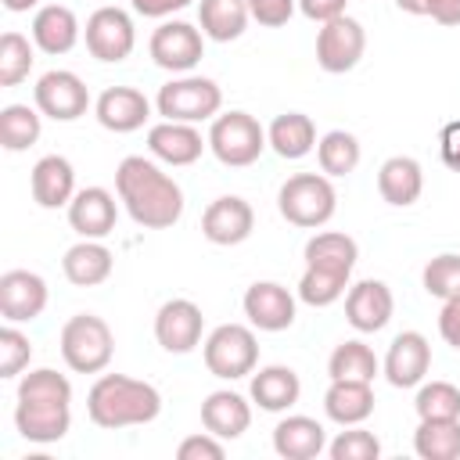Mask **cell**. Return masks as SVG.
<instances>
[{
  "instance_id": "1",
  "label": "cell",
  "mask_w": 460,
  "mask_h": 460,
  "mask_svg": "<svg viewBox=\"0 0 460 460\" xmlns=\"http://www.w3.org/2000/svg\"><path fill=\"white\" fill-rule=\"evenodd\" d=\"M115 190L129 212V219L144 230H169L183 216L180 183L144 155H129L115 169Z\"/></svg>"
},
{
  "instance_id": "2",
  "label": "cell",
  "mask_w": 460,
  "mask_h": 460,
  "mask_svg": "<svg viewBox=\"0 0 460 460\" xmlns=\"http://www.w3.org/2000/svg\"><path fill=\"white\" fill-rule=\"evenodd\" d=\"M86 413L97 428H133L151 424L162 413V392L151 381H137L126 374H101L86 395Z\"/></svg>"
},
{
  "instance_id": "3",
  "label": "cell",
  "mask_w": 460,
  "mask_h": 460,
  "mask_svg": "<svg viewBox=\"0 0 460 460\" xmlns=\"http://www.w3.org/2000/svg\"><path fill=\"white\" fill-rule=\"evenodd\" d=\"M277 208L291 226L316 230L334 216L338 194H334V187H331V180L323 172H295V176H288L280 183Z\"/></svg>"
},
{
  "instance_id": "4",
  "label": "cell",
  "mask_w": 460,
  "mask_h": 460,
  "mask_svg": "<svg viewBox=\"0 0 460 460\" xmlns=\"http://www.w3.org/2000/svg\"><path fill=\"white\" fill-rule=\"evenodd\" d=\"M61 359L75 374H101L115 356V334L111 327L93 313H75L61 327Z\"/></svg>"
},
{
  "instance_id": "5",
  "label": "cell",
  "mask_w": 460,
  "mask_h": 460,
  "mask_svg": "<svg viewBox=\"0 0 460 460\" xmlns=\"http://www.w3.org/2000/svg\"><path fill=\"white\" fill-rule=\"evenodd\" d=\"M270 147L266 140V129L259 126L255 115L248 111H226V115H216L212 126H208V151L230 165V169H244L252 162H259V155Z\"/></svg>"
},
{
  "instance_id": "6",
  "label": "cell",
  "mask_w": 460,
  "mask_h": 460,
  "mask_svg": "<svg viewBox=\"0 0 460 460\" xmlns=\"http://www.w3.org/2000/svg\"><path fill=\"white\" fill-rule=\"evenodd\" d=\"M155 108H158V115H165L172 122H205V119L219 115L223 90L208 75H183L158 90Z\"/></svg>"
},
{
  "instance_id": "7",
  "label": "cell",
  "mask_w": 460,
  "mask_h": 460,
  "mask_svg": "<svg viewBox=\"0 0 460 460\" xmlns=\"http://www.w3.org/2000/svg\"><path fill=\"white\" fill-rule=\"evenodd\" d=\"M259 363V341L255 331L244 323H219L208 338H205V367L208 374L223 377V381H237L248 377Z\"/></svg>"
},
{
  "instance_id": "8",
  "label": "cell",
  "mask_w": 460,
  "mask_h": 460,
  "mask_svg": "<svg viewBox=\"0 0 460 460\" xmlns=\"http://www.w3.org/2000/svg\"><path fill=\"white\" fill-rule=\"evenodd\" d=\"M32 101L40 108V115L54 119V122H75L79 115H86L90 108V90L86 83L68 72V68H50L36 79L32 86Z\"/></svg>"
},
{
  "instance_id": "9",
  "label": "cell",
  "mask_w": 460,
  "mask_h": 460,
  "mask_svg": "<svg viewBox=\"0 0 460 460\" xmlns=\"http://www.w3.org/2000/svg\"><path fill=\"white\" fill-rule=\"evenodd\" d=\"M133 47H137V29L122 7H97L86 18V50L97 61L119 65L133 54Z\"/></svg>"
},
{
  "instance_id": "10",
  "label": "cell",
  "mask_w": 460,
  "mask_h": 460,
  "mask_svg": "<svg viewBox=\"0 0 460 460\" xmlns=\"http://www.w3.org/2000/svg\"><path fill=\"white\" fill-rule=\"evenodd\" d=\"M363 50H367V29L349 14L323 22V29L316 32V65L331 75L356 68Z\"/></svg>"
},
{
  "instance_id": "11",
  "label": "cell",
  "mask_w": 460,
  "mask_h": 460,
  "mask_svg": "<svg viewBox=\"0 0 460 460\" xmlns=\"http://www.w3.org/2000/svg\"><path fill=\"white\" fill-rule=\"evenodd\" d=\"M151 61L165 72H190L205 58V32L190 22H162L151 32Z\"/></svg>"
},
{
  "instance_id": "12",
  "label": "cell",
  "mask_w": 460,
  "mask_h": 460,
  "mask_svg": "<svg viewBox=\"0 0 460 460\" xmlns=\"http://www.w3.org/2000/svg\"><path fill=\"white\" fill-rule=\"evenodd\" d=\"M201 331H205V316L190 298H169L155 313V341L172 356L194 352L201 345Z\"/></svg>"
},
{
  "instance_id": "13",
  "label": "cell",
  "mask_w": 460,
  "mask_h": 460,
  "mask_svg": "<svg viewBox=\"0 0 460 460\" xmlns=\"http://www.w3.org/2000/svg\"><path fill=\"white\" fill-rule=\"evenodd\" d=\"M381 370H385L392 388H417L424 381V374L431 370V345H428V338L420 331L395 334Z\"/></svg>"
},
{
  "instance_id": "14",
  "label": "cell",
  "mask_w": 460,
  "mask_h": 460,
  "mask_svg": "<svg viewBox=\"0 0 460 460\" xmlns=\"http://www.w3.org/2000/svg\"><path fill=\"white\" fill-rule=\"evenodd\" d=\"M47 309V280L32 270H7L0 277V313L7 323H29Z\"/></svg>"
},
{
  "instance_id": "15",
  "label": "cell",
  "mask_w": 460,
  "mask_h": 460,
  "mask_svg": "<svg viewBox=\"0 0 460 460\" xmlns=\"http://www.w3.org/2000/svg\"><path fill=\"white\" fill-rule=\"evenodd\" d=\"M392 313H395V298H392V288L385 280L367 277V280L352 284L345 295V320L359 334H374V331L388 327Z\"/></svg>"
},
{
  "instance_id": "16",
  "label": "cell",
  "mask_w": 460,
  "mask_h": 460,
  "mask_svg": "<svg viewBox=\"0 0 460 460\" xmlns=\"http://www.w3.org/2000/svg\"><path fill=\"white\" fill-rule=\"evenodd\" d=\"M205 147H208V137H201L194 122L162 119L147 129V151L165 165H194Z\"/></svg>"
},
{
  "instance_id": "17",
  "label": "cell",
  "mask_w": 460,
  "mask_h": 460,
  "mask_svg": "<svg viewBox=\"0 0 460 460\" xmlns=\"http://www.w3.org/2000/svg\"><path fill=\"white\" fill-rule=\"evenodd\" d=\"M252 230H255V212H252V205H248L244 198H237V194L216 198V201L205 208V216H201V234H205L212 244H223V248L248 241Z\"/></svg>"
},
{
  "instance_id": "18",
  "label": "cell",
  "mask_w": 460,
  "mask_h": 460,
  "mask_svg": "<svg viewBox=\"0 0 460 460\" xmlns=\"http://www.w3.org/2000/svg\"><path fill=\"white\" fill-rule=\"evenodd\" d=\"M241 305L248 323L259 331H288L295 323V295L277 280H255Z\"/></svg>"
},
{
  "instance_id": "19",
  "label": "cell",
  "mask_w": 460,
  "mask_h": 460,
  "mask_svg": "<svg viewBox=\"0 0 460 460\" xmlns=\"http://www.w3.org/2000/svg\"><path fill=\"white\" fill-rule=\"evenodd\" d=\"M14 428L29 442H61L72 428V402H43V399H18Z\"/></svg>"
},
{
  "instance_id": "20",
  "label": "cell",
  "mask_w": 460,
  "mask_h": 460,
  "mask_svg": "<svg viewBox=\"0 0 460 460\" xmlns=\"http://www.w3.org/2000/svg\"><path fill=\"white\" fill-rule=\"evenodd\" d=\"M115 219H119V205L111 198V190H104V187H83L68 201V226L79 237L101 241L115 230Z\"/></svg>"
},
{
  "instance_id": "21",
  "label": "cell",
  "mask_w": 460,
  "mask_h": 460,
  "mask_svg": "<svg viewBox=\"0 0 460 460\" xmlns=\"http://www.w3.org/2000/svg\"><path fill=\"white\" fill-rule=\"evenodd\" d=\"M93 115L111 133H133L151 119V101L137 86H108L97 97Z\"/></svg>"
},
{
  "instance_id": "22",
  "label": "cell",
  "mask_w": 460,
  "mask_h": 460,
  "mask_svg": "<svg viewBox=\"0 0 460 460\" xmlns=\"http://www.w3.org/2000/svg\"><path fill=\"white\" fill-rule=\"evenodd\" d=\"M32 201L40 208H61L75 198V169L65 155H43L29 176Z\"/></svg>"
},
{
  "instance_id": "23",
  "label": "cell",
  "mask_w": 460,
  "mask_h": 460,
  "mask_svg": "<svg viewBox=\"0 0 460 460\" xmlns=\"http://www.w3.org/2000/svg\"><path fill=\"white\" fill-rule=\"evenodd\" d=\"M323 413L341 424V428H352V424H363L370 413H374V388L370 381H349V377H334L323 392Z\"/></svg>"
},
{
  "instance_id": "24",
  "label": "cell",
  "mask_w": 460,
  "mask_h": 460,
  "mask_svg": "<svg viewBox=\"0 0 460 460\" xmlns=\"http://www.w3.org/2000/svg\"><path fill=\"white\" fill-rule=\"evenodd\" d=\"M201 424L216 438H241L248 431V424H252V406H248L244 395H237L230 388H219V392L205 395V402H201Z\"/></svg>"
},
{
  "instance_id": "25",
  "label": "cell",
  "mask_w": 460,
  "mask_h": 460,
  "mask_svg": "<svg viewBox=\"0 0 460 460\" xmlns=\"http://www.w3.org/2000/svg\"><path fill=\"white\" fill-rule=\"evenodd\" d=\"M273 449L284 460H313L327 449V431H323L320 420L295 413V417H284L273 428Z\"/></svg>"
},
{
  "instance_id": "26",
  "label": "cell",
  "mask_w": 460,
  "mask_h": 460,
  "mask_svg": "<svg viewBox=\"0 0 460 460\" xmlns=\"http://www.w3.org/2000/svg\"><path fill=\"white\" fill-rule=\"evenodd\" d=\"M32 43L43 54H68L79 43V18L65 4H47L32 18Z\"/></svg>"
},
{
  "instance_id": "27",
  "label": "cell",
  "mask_w": 460,
  "mask_h": 460,
  "mask_svg": "<svg viewBox=\"0 0 460 460\" xmlns=\"http://www.w3.org/2000/svg\"><path fill=\"white\" fill-rule=\"evenodd\" d=\"M377 190L395 208L413 205L420 198V190H424V169H420V162L410 158V155H392L377 169Z\"/></svg>"
},
{
  "instance_id": "28",
  "label": "cell",
  "mask_w": 460,
  "mask_h": 460,
  "mask_svg": "<svg viewBox=\"0 0 460 460\" xmlns=\"http://www.w3.org/2000/svg\"><path fill=\"white\" fill-rule=\"evenodd\" d=\"M111 266H115V255L101 241H93V237H83L61 259V270H65L68 284H75V288H97V284H104L111 277Z\"/></svg>"
},
{
  "instance_id": "29",
  "label": "cell",
  "mask_w": 460,
  "mask_h": 460,
  "mask_svg": "<svg viewBox=\"0 0 460 460\" xmlns=\"http://www.w3.org/2000/svg\"><path fill=\"white\" fill-rule=\"evenodd\" d=\"M252 399L259 402V410H270V413H280V410H291L302 395V381L291 367L284 363H273V367H262L259 374L252 370V385H248Z\"/></svg>"
},
{
  "instance_id": "30",
  "label": "cell",
  "mask_w": 460,
  "mask_h": 460,
  "mask_svg": "<svg viewBox=\"0 0 460 460\" xmlns=\"http://www.w3.org/2000/svg\"><path fill=\"white\" fill-rule=\"evenodd\" d=\"M356 259H359V244H356L349 234L323 230V234H313V237L305 241V266H313V270H327V273H338V277H352Z\"/></svg>"
},
{
  "instance_id": "31",
  "label": "cell",
  "mask_w": 460,
  "mask_h": 460,
  "mask_svg": "<svg viewBox=\"0 0 460 460\" xmlns=\"http://www.w3.org/2000/svg\"><path fill=\"white\" fill-rule=\"evenodd\" d=\"M266 140H270V147H273L280 158L295 162V158H305V155L316 147V126H313V119L302 115V111H284V115H277V119L270 122Z\"/></svg>"
},
{
  "instance_id": "32",
  "label": "cell",
  "mask_w": 460,
  "mask_h": 460,
  "mask_svg": "<svg viewBox=\"0 0 460 460\" xmlns=\"http://www.w3.org/2000/svg\"><path fill=\"white\" fill-rule=\"evenodd\" d=\"M248 0H201L198 4V25L208 40L230 43L248 29Z\"/></svg>"
},
{
  "instance_id": "33",
  "label": "cell",
  "mask_w": 460,
  "mask_h": 460,
  "mask_svg": "<svg viewBox=\"0 0 460 460\" xmlns=\"http://www.w3.org/2000/svg\"><path fill=\"white\" fill-rule=\"evenodd\" d=\"M413 449L420 460H456L460 456V417H428L413 431Z\"/></svg>"
},
{
  "instance_id": "34",
  "label": "cell",
  "mask_w": 460,
  "mask_h": 460,
  "mask_svg": "<svg viewBox=\"0 0 460 460\" xmlns=\"http://www.w3.org/2000/svg\"><path fill=\"white\" fill-rule=\"evenodd\" d=\"M316 162L323 176H349L359 165V140L349 129H331L316 140Z\"/></svg>"
},
{
  "instance_id": "35",
  "label": "cell",
  "mask_w": 460,
  "mask_h": 460,
  "mask_svg": "<svg viewBox=\"0 0 460 460\" xmlns=\"http://www.w3.org/2000/svg\"><path fill=\"white\" fill-rule=\"evenodd\" d=\"M377 370H381V363H377L374 349L363 345V341H356V338H352V341H341V345L331 352V359H327V374H331V381H334V377L374 381Z\"/></svg>"
},
{
  "instance_id": "36",
  "label": "cell",
  "mask_w": 460,
  "mask_h": 460,
  "mask_svg": "<svg viewBox=\"0 0 460 460\" xmlns=\"http://www.w3.org/2000/svg\"><path fill=\"white\" fill-rule=\"evenodd\" d=\"M40 108L29 104H7L0 111V144L7 151H25L40 140Z\"/></svg>"
},
{
  "instance_id": "37",
  "label": "cell",
  "mask_w": 460,
  "mask_h": 460,
  "mask_svg": "<svg viewBox=\"0 0 460 460\" xmlns=\"http://www.w3.org/2000/svg\"><path fill=\"white\" fill-rule=\"evenodd\" d=\"M32 43L22 32H4L0 36V86H18L29 72H32Z\"/></svg>"
},
{
  "instance_id": "38",
  "label": "cell",
  "mask_w": 460,
  "mask_h": 460,
  "mask_svg": "<svg viewBox=\"0 0 460 460\" xmlns=\"http://www.w3.org/2000/svg\"><path fill=\"white\" fill-rule=\"evenodd\" d=\"M18 399H43V402H72V381L54 367H36L22 374Z\"/></svg>"
},
{
  "instance_id": "39",
  "label": "cell",
  "mask_w": 460,
  "mask_h": 460,
  "mask_svg": "<svg viewBox=\"0 0 460 460\" xmlns=\"http://www.w3.org/2000/svg\"><path fill=\"white\" fill-rule=\"evenodd\" d=\"M349 288V277H338V273H327V270H313L305 266L302 280H298V298L313 309H323L331 302H338Z\"/></svg>"
},
{
  "instance_id": "40",
  "label": "cell",
  "mask_w": 460,
  "mask_h": 460,
  "mask_svg": "<svg viewBox=\"0 0 460 460\" xmlns=\"http://www.w3.org/2000/svg\"><path fill=\"white\" fill-rule=\"evenodd\" d=\"M413 410H417L420 420H428V417H460V388L449 385V381L420 385V392L413 399Z\"/></svg>"
},
{
  "instance_id": "41",
  "label": "cell",
  "mask_w": 460,
  "mask_h": 460,
  "mask_svg": "<svg viewBox=\"0 0 460 460\" xmlns=\"http://www.w3.org/2000/svg\"><path fill=\"white\" fill-rule=\"evenodd\" d=\"M420 280H424V291L435 295V298H442V302L453 298V295H460V255H453V252L435 255L424 266Z\"/></svg>"
},
{
  "instance_id": "42",
  "label": "cell",
  "mask_w": 460,
  "mask_h": 460,
  "mask_svg": "<svg viewBox=\"0 0 460 460\" xmlns=\"http://www.w3.org/2000/svg\"><path fill=\"white\" fill-rule=\"evenodd\" d=\"M331 460H377L381 456V442L374 431H363L352 424V431H341L334 442H327Z\"/></svg>"
},
{
  "instance_id": "43",
  "label": "cell",
  "mask_w": 460,
  "mask_h": 460,
  "mask_svg": "<svg viewBox=\"0 0 460 460\" xmlns=\"http://www.w3.org/2000/svg\"><path fill=\"white\" fill-rule=\"evenodd\" d=\"M32 359V341L14 327L7 323L0 331V377H18Z\"/></svg>"
},
{
  "instance_id": "44",
  "label": "cell",
  "mask_w": 460,
  "mask_h": 460,
  "mask_svg": "<svg viewBox=\"0 0 460 460\" xmlns=\"http://www.w3.org/2000/svg\"><path fill=\"white\" fill-rule=\"evenodd\" d=\"M406 14H428L438 25H460V0H395Z\"/></svg>"
},
{
  "instance_id": "45",
  "label": "cell",
  "mask_w": 460,
  "mask_h": 460,
  "mask_svg": "<svg viewBox=\"0 0 460 460\" xmlns=\"http://www.w3.org/2000/svg\"><path fill=\"white\" fill-rule=\"evenodd\" d=\"M223 438H216L212 431L205 435H187L180 446H176V456L180 460H223Z\"/></svg>"
},
{
  "instance_id": "46",
  "label": "cell",
  "mask_w": 460,
  "mask_h": 460,
  "mask_svg": "<svg viewBox=\"0 0 460 460\" xmlns=\"http://www.w3.org/2000/svg\"><path fill=\"white\" fill-rule=\"evenodd\" d=\"M298 0H248V11L259 25L266 29H277V25H288V18L295 14Z\"/></svg>"
},
{
  "instance_id": "47",
  "label": "cell",
  "mask_w": 460,
  "mask_h": 460,
  "mask_svg": "<svg viewBox=\"0 0 460 460\" xmlns=\"http://www.w3.org/2000/svg\"><path fill=\"white\" fill-rule=\"evenodd\" d=\"M438 334L446 345L460 349V295L446 298L442 302V313H438Z\"/></svg>"
},
{
  "instance_id": "48",
  "label": "cell",
  "mask_w": 460,
  "mask_h": 460,
  "mask_svg": "<svg viewBox=\"0 0 460 460\" xmlns=\"http://www.w3.org/2000/svg\"><path fill=\"white\" fill-rule=\"evenodd\" d=\"M345 4L349 0H298V11L309 18V22H334L345 14Z\"/></svg>"
},
{
  "instance_id": "49",
  "label": "cell",
  "mask_w": 460,
  "mask_h": 460,
  "mask_svg": "<svg viewBox=\"0 0 460 460\" xmlns=\"http://www.w3.org/2000/svg\"><path fill=\"white\" fill-rule=\"evenodd\" d=\"M438 151H442V162H446L453 172H460V119L442 126V137H438Z\"/></svg>"
},
{
  "instance_id": "50",
  "label": "cell",
  "mask_w": 460,
  "mask_h": 460,
  "mask_svg": "<svg viewBox=\"0 0 460 460\" xmlns=\"http://www.w3.org/2000/svg\"><path fill=\"white\" fill-rule=\"evenodd\" d=\"M129 4H133V11L144 14V18H165V14H172V11H183L190 0H129Z\"/></svg>"
},
{
  "instance_id": "51",
  "label": "cell",
  "mask_w": 460,
  "mask_h": 460,
  "mask_svg": "<svg viewBox=\"0 0 460 460\" xmlns=\"http://www.w3.org/2000/svg\"><path fill=\"white\" fill-rule=\"evenodd\" d=\"M4 7H7V11H14V14H22V11L36 7V0H4Z\"/></svg>"
}]
</instances>
